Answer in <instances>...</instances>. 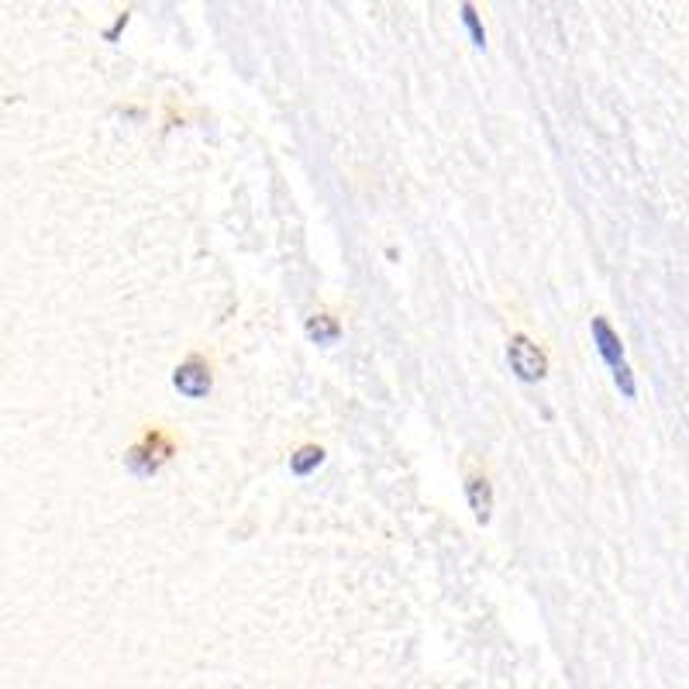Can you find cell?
Segmentation results:
<instances>
[{
  "label": "cell",
  "instance_id": "1",
  "mask_svg": "<svg viewBox=\"0 0 689 689\" xmlns=\"http://www.w3.org/2000/svg\"><path fill=\"white\" fill-rule=\"evenodd\" d=\"M173 455H176L173 438L160 428H152V431L142 434L138 445H132L128 452H124V469H128L135 480H152Z\"/></svg>",
  "mask_w": 689,
  "mask_h": 689
},
{
  "label": "cell",
  "instance_id": "2",
  "mask_svg": "<svg viewBox=\"0 0 689 689\" xmlns=\"http://www.w3.org/2000/svg\"><path fill=\"white\" fill-rule=\"evenodd\" d=\"M507 366L521 383H542L548 376V356L542 344H535L527 335H511L507 341Z\"/></svg>",
  "mask_w": 689,
  "mask_h": 689
},
{
  "label": "cell",
  "instance_id": "3",
  "mask_svg": "<svg viewBox=\"0 0 689 689\" xmlns=\"http://www.w3.org/2000/svg\"><path fill=\"white\" fill-rule=\"evenodd\" d=\"M173 387L186 400H207L210 390H214V372L200 356H191L173 369Z\"/></svg>",
  "mask_w": 689,
  "mask_h": 689
},
{
  "label": "cell",
  "instance_id": "4",
  "mask_svg": "<svg viewBox=\"0 0 689 689\" xmlns=\"http://www.w3.org/2000/svg\"><path fill=\"white\" fill-rule=\"evenodd\" d=\"M465 504L473 511L476 524H490L493 517V483L483 473L465 476Z\"/></svg>",
  "mask_w": 689,
  "mask_h": 689
},
{
  "label": "cell",
  "instance_id": "5",
  "mask_svg": "<svg viewBox=\"0 0 689 689\" xmlns=\"http://www.w3.org/2000/svg\"><path fill=\"white\" fill-rule=\"evenodd\" d=\"M589 331H593V344H597L600 359H604L610 369H617V366L624 362V344H620V335L610 328V321H607V318H593V321H589Z\"/></svg>",
  "mask_w": 689,
  "mask_h": 689
},
{
  "label": "cell",
  "instance_id": "6",
  "mask_svg": "<svg viewBox=\"0 0 689 689\" xmlns=\"http://www.w3.org/2000/svg\"><path fill=\"white\" fill-rule=\"evenodd\" d=\"M304 335L315 344H321V349H331V344L341 341L344 328H341V321L335 315H328V310H318V315H310L304 321Z\"/></svg>",
  "mask_w": 689,
  "mask_h": 689
},
{
  "label": "cell",
  "instance_id": "7",
  "mask_svg": "<svg viewBox=\"0 0 689 689\" xmlns=\"http://www.w3.org/2000/svg\"><path fill=\"white\" fill-rule=\"evenodd\" d=\"M325 459H328V452H325L321 445H300V449L290 455V473H294L297 480H307V476H315L318 469L325 465Z\"/></svg>",
  "mask_w": 689,
  "mask_h": 689
},
{
  "label": "cell",
  "instance_id": "8",
  "mask_svg": "<svg viewBox=\"0 0 689 689\" xmlns=\"http://www.w3.org/2000/svg\"><path fill=\"white\" fill-rule=\"evenodd\" d=\"M459 14H462V28H465L469 42H473L476 52H483V49H486V28H483V18H480V11H476L473 0H462Z\"/></svg>",
  "mask_w": 689,
  "mask_h": 689
},
{
  "label": "cell",
  "instance_id": "9",
  "mask_svg": "<svg viewBox=\"0 0 689 689\" xmlns=\"http://www.w3.org/2000/svg\"><path fill=\"white\" fill-rule=\"evenodd\" d=\"M614 387L620 390L624 400H635V397H638V383H635V372H631L628 362H620V366L614 369Z\"/></svg>",
  "mask_w": 689,
  "mask_h": 689
},
{
  "label": "cell",
  "instance_id": "10",
  "mask_svg": "<svg viewBox=\"0 0 689 689\" xmlns=\"http://www.w3.org/2000/svg\"><path fill=\"white\" fill-rule=\"evenodd\" d=\"M128 21H132V11H121V14L114 18V24H111V28H104V42L117 45V42H121V35H124V28H128Z\"/></svg>",
  "mask_w": 689,
  "mask_h": 689
}]
</instances>
